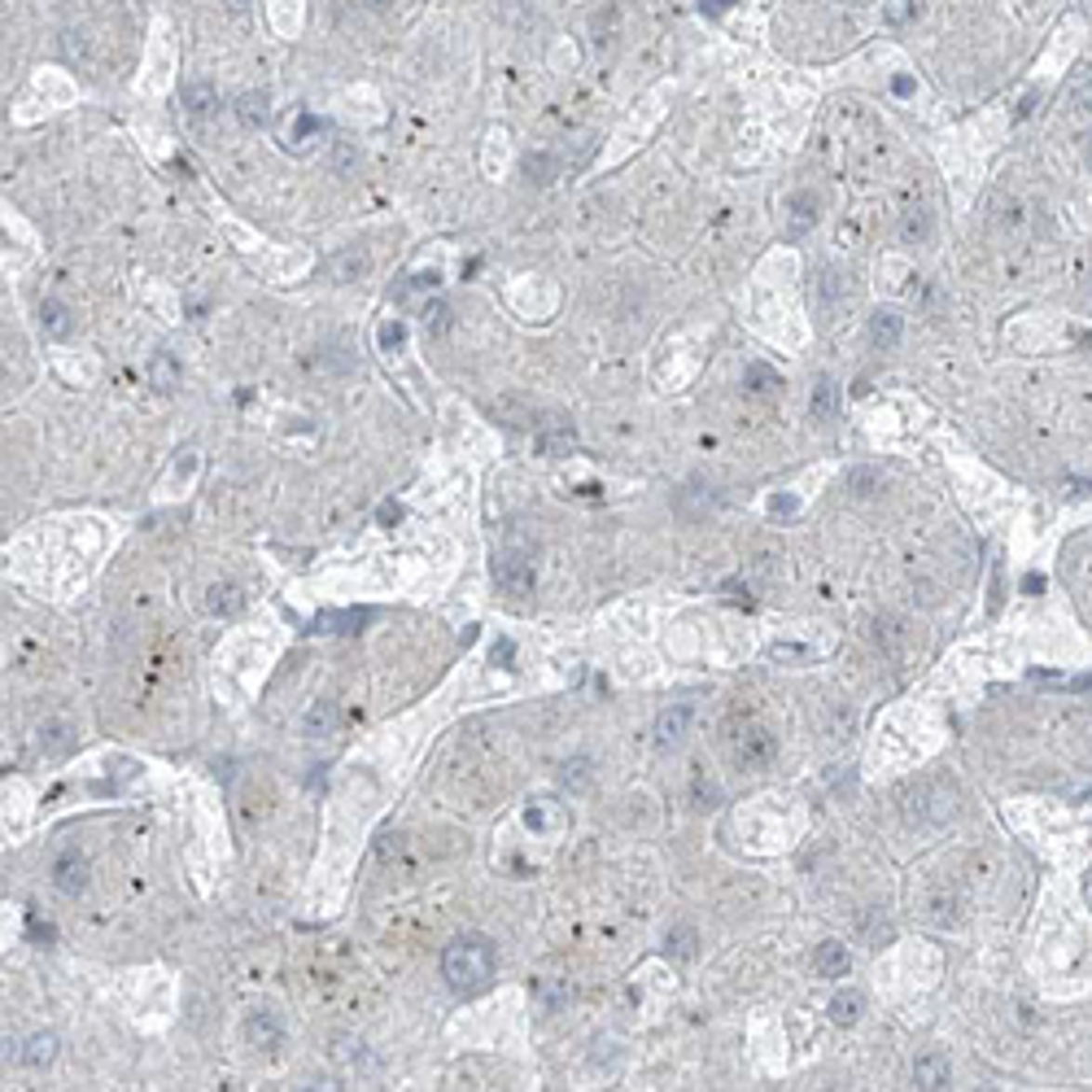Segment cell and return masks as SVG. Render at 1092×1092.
I'll return each mask as SVG.
<instances>
[{
	"mask_svg": "<svg viewBox=\"0 0 1092 1092\" xmlns=\"http://www.w3.org/2000/svg\"><path fill=\"white\" fill-rule=\"evenodd\" d=\"M494 965H499L494 939L481 931H468V935H459V939H450V949H446V957H442V975L455 996H476V992L489 988Z\"/></svg>",
	"mask_w": 1092,
	"mask_h": 1092,
	"instance_id": "obj_1",
	"label": "cell"
},
{
	"mask_svg": "<svg viewBox=\"0 0 1092 1092\" xmlns=\"http://www.w3.org/2000/svg\"><path fill=\"white\" fill-rule=\"evenodd\" d=\"M905 821L909 826H944V821L957 813V791L949 787V782H935V778H926V782H918V787L905 791Z\"/></svg>",
	"mask_w": 1092,
	"mask_h": 1092,
	"instance_id": "obj_2",
	"label": "cell"
},
{
	"mask_svg": "<svg viewBox=\"0 0 1092 1092\" xmlns=\"http://www.w3.org/2000/svg\"><path fill=\"white\" fill-rule=\"evenodd\" d=\"M730 756L739 769H765L778 756V739L765 726H756V721H743L730 734Z\"/></svg>",
	"mask_w": 1092,
	"mask_h": 1092,
	"instance_id": "obj_3",
	"label": "cell"
},
{
	"mask_svg": "<svg viewBox=\"0 0 1092 1092\" xmlns=\"http://www.w3.org/2000/svg\"><path fill=\"white\" fill-rule=\"evenodd\" d=\"M494 577H499V586H503L507 594H529L533 590V564L525 560V555H503V560H494Z\"/></svg>",
	"mask_w": 1092,
	"mask_h": 1092,
	"instance_id": "obj_4",
	"label": "cell"
},
{
	"mask_svg": "<svg viewBox=\"0 0 1092 1092\" xmlns=\"http://www.w3.org/2000/svg\"><path fill=\"white\" fill-rule=\"evenodd\" d=\"M913 1084L926 1092H939L952 1084V1062L944 1058V1053H922L918 1062H913Z\"/></svg>",
	"mask_w": 1092,
	"mask_h": 1092,
	"instance_id": "obj_5",
	"label": "cell"
},
{
	"mask_svg": "<svg viewBox=\"0 0 1092 1092\" xmlns=\"http://www.w3.org/2000/svg\"><path fill=\"white\" fill-rule=\"evenodd\" d=\"M686 730H690V704H673L656 717V743L660 748H677L686 739Z\"/></svg>",
	"mask_w": 1092,
	"mask_h": 1092,
	"instance_id": "obj_6",
	"label": "cell"
},
{
	"mask_svg": "<svg viewBox=\"0 0 1092 1092\" xmlns=\"http://www.w3.org/2000/svg\"><path fill=\"white\" fill-rule=\"evenodd\" d=\"M53 883H58L66 896H79L87 887V861L79 852H61L58 865H53Z\"/></svg>",
	"mask_w": 1092,
	"mask_h": 1092,
	"instance_id": "obj_7",
	"label": "cell"
},
{
	"mask_svg": "<svg viewBox=\"0 0 1092 1092\" xmlns=\"http://www.w3.org/2000/svg\"><path fill=\"white\" fill-rule=\"evenodd\" d=\"M900 337H905V319L896 311H874L870 315V341H874V350H896Z\"/></svg>",
	"mask_w": 1092,
	"mask_h": 1092,
	"instance_id": "obj_8",
	"label": "cell"
},
{
	"mask_svg": "<svg viewBox=\"0 0 1092 1092\" xmlns=\"http://www.w3.org/2000/svg\"><path fill=\"white\" fill-rule=\"evenodd\" d=\"M848 965H852V957L839 939H826V944H818V952H813V970H818L821 979H844Z\"/></svg>",
	"mask_w": 1092,
	"mask_h": 1092,
	"instance_id": "obj_9",
	"label": "cell"
},
{
	"mask_svg": "<svg viewBox=\"0 0 1092 1092\" xmlns=\"http://www.w3.org/2000/svg\"><path fill=\"white\" fill-rule=\"evenodd\" d=\"M813 223H818V197H813V193H795V197H791L787 236H791V241H800V236H808V232H813Z\"/></svg>",
	"mask_w": 1092,
	"mask_h": 1092,
	"instance_id": "obj_10",
	"label": "cell"
},
{
	"mask_svg": "<svg viewBox=\"0 0 1092 1092\" xmlns=\"http://www.w3.org/2000/svg\"><path fill=\"white\" fill-rule=\"evenodd\" d=\"M180 101H184V110L188 114H197V118H206L210 110L219 105V92L206 79H188L184 84V92H180Z\"/></svg>",
	"mask_w": 1092,
	"mask_h": 1092,
	"instance_id": "obj_11",
	"label": "cell"
},
{
	"mask_svg": "<svg viewBox=\"0 0 1092 1092\" xmlns=\"http://www.w3.org/2000/svg\"><path fill=\"white\" fill-rule=\"evenodd\" d=\"M206 607H210L215 617H236V612L245 607L241 586H232V581H215V586H210V594H206Z\"/></svg>",
	"mask_w": 1092,
	"mask_h": 1092,
	"instance_id": "obj_12",
	"label": "cell"
},
{
	"mask_svg": "<svg viewBox=\"0 0 1092 1092\" xmlns=\"http://www.w3.org/2000/svg\"><path fill=\"white\" fill-rule=\"evenodd\" d=\"M834 406H839V385H834L831 376H821L818 385H813L808 411H813V419H818V424H831V419H834Z\"/></svg>",
	"mask_w": 1092,
	"mask_h": 1092,
	"instance_id": "obj_13",
	"label": "cell"
},
{
	"mask_svg": "<svg viewBox=\"0 0 1092 1092\" xmlns=\"http://www.w3.org/2000/svg\"><path fill=\"white\" fill-rule=\"evenodd\" d=\"M861 1009H865V996H861V992H839L826 1014H831L834 1027H857V1022H861Z\"/></svg>",
	"mask_w": 1092,
	"mask_h": 1092,
	"instance_id": "obj_14",
	"label": "cell"
},
{
	"mask_svg": "<svg viewBox=\"0 0 1092 1092\" xmlns=\"http://www.w3.org/2000/svg\"><path fill=\"white\" fill-rule=\"evenodd\" d=\"M53 1058H58V1035H53V1032H35L27 1045H22V1062H27L31 1071L48 1066Z\"/></svg>",
	"mask_w": 1092,
	"mask_h": 1092,
	"instance_id": "obj_15",
	"label": "cell"
},
{
	"mask_svg": "<svg viewBox=\"0 0 1092 1092\" xmlns=\"http://www.w3.org/2000/svg\"><path fill=\"white\" fill-rule=\"evenodd\" d=\"M367 272H372V259L363 254L359 245H354V249H341V254L332 259V275H337L341 285H350V280H359V275H367Z\"/></svg>",
	"mask_w": 1092,
	"mask_h": 1092,
	"instance_id": "obj_16",
	"label": "cell"
},
{
	"mask_svg": "<svg viewBox=\"0 0 1092 1092\" xmlns=\"http://www.w3.org/2000/svg\"><path fill=\"white\" fill-rule=\"evenodd\" d=\"M236 118H241L245 127H267V118H272L267 92H245L241 101H236Z\"/></svg>",
	"mask_w": 1092,
	"mask_h": 1092,
	"instance_id": "obj_17",
	"label": "cell"
},
{
	"mask_svg": "<svg viewBox=\"0 0 1092 1092\" xmlns=\"http://www.w3.org/2000/svg\"><path fill=\"white\" fill-rule=\"evenodd\" d=\"M245 1035H249V1040H254L259 1049H275V1045H280V1035H285V1032H280V1022H275V1014H254V1019L245 1022Z\"/></svg>",
	"mask_w": 1092,
	"mask_h": 1092,
	"instance_id": "obj_18",
	"label": "cell"
},
{
	"mask_svg": "<svg viewBox=\"0 0 1092 1092\" xmlns=\"http://www.w3.org/2000/svg\"><path fill=\"white\" fill-rule=\"evenodd\" d=\"M40 328L48 332V337H66V332H71V311H66L58 298L40 302Z\"/></svg>",
	"mask_w": 1092,
	"mask_h": 1092,
	"instance_id": "obj_19",
	"label": "cell"
},
{
	"mask_svg": "<svg viewBox=\"0 0 1092 1092\" xmlns=\"http://www.w3.org/2000/svg\"><path fill=\"white\" fill-rule=\"evenodd\" d=\"M573 442H577V437H573V429H568V424H551L546 433H538V450H542V455H568V450H573Z\"/></svg>",
	"mask_w": 1092,
	"mask_h": 1092,
	"instance_id": "obj_20",
	"label": "cell"
},
{
	"mask_svg": "<svg viewBox=\"0 0 1092 1092\" xmlns=\"http://www.w3.org/2000/svg\"><path fill=\"white\" fill-rule=\"evenodd\" d=\"M818 298H821V311H834V306L848 298V280H844V275L831 267V272L818 280Z\"/></svg>",
	"mask_w": 1092,
	"mask_h": 1092,
	"instance_id": "obj_21",
	"label": "cell"
},
{
	"mask_svg": "<svg viewBox=\"0 0 1092 1092\" xmlns=\"http://www.w3.org/2000/svg\"><path fill=\"white\" fill-rule=\"evenodd\" d=\"M874 638H878V647H887L891 656H896V651L905 647V620H896V617H878Z\"/></svg>",
	"mask_w": 1092,
	"mask_h": 1092,
	"instance_id": "obj_22",
	"label": "cell"
},
{
	"mask_svg": "<svg viewBox=\"0 0 1092 1092\" xmlns=\"http://www.w3.org/2000/svg\"><path fill=\"white\" fill-rule=\"evenodd\" d=\"M695 952H699V935H695V926H677V931H669V957L690 962Z\"/></svg>",
	"mask_w": 1092,
	"mask_h": 1092,
	"instance_id": "obj_23",
	"label": "cell"
},
{
	"mask_svg": "<svg viewBox=\"0 0 1092 1092\" xmlns=\"http://www.w3.org/2000/svg\"><path fill=\"white\" fill-rule=\"evenodd\" d=\"M778 389H782V376L769 372L765 363H752L748 367V393H761L765 398V393H778Z\"/></svg>",
	"mask_w": 1092,
	"mask_h": 1092,
	"instance_id": "obj_24",
	"label": "cell"
},
{
	"mask_svg": "<svg viewBox=\"0 0 1092 1092\" xmlns=\"http://www.w3.org/2000/svg\"><path fill=\"white\" fill-rule=\"evenodd\" d=\"M900 236H905V241H926V236H931V215H926L922 206H913V210H905V223H900Z\"/></svg>",
	"mask_w": 1092,
	"mask_h": 1092,
	"instance_id": "obj_25",
	"label": "cell"
},
{
	"mask_svg": "<svg viewBox=\"0 0 1092 1092\" xmlns=\"http://www.w3.org/2000/svg\"><path fill=\"white\" fill-rule=\"evenodd\" d=\"M848 489L857 494V499H870V494L883 489V476H878L874 468H857V473H848Z\"/></svg>",
	"mask_w": 1092,
	"mask_h": 1092,
	"instance_id": "obj_26",
	"label": "cell"
},
{
	"mask_svg": "<svg viewBox=\"0 0 1092 1092\" xmlns=\"http://www.w3.org/2000/svg\"><path fill=\"white\" fill-rule=\"evenodd\" d=\"M332 721H337V699H319V704L311 708V717H306V734L315 739L319 730H328Z\"/></svg>",
	"mask_w": 1092,
	"mask_h": 1092,
	"instance_id": "obj_27",
	"label": "cell"
},
{
	"mask_svg": "<svg viewBox=\"0 0 1092 1092\" xmlns=\"http://www.w3.org/2000/svg\"><path fill=\"white\" fill-rule=\"evenodd\" d=\"M913 14H918V0H883V18L891 27H905Z\"/></svg>",
	"mask_w": 1092,
	"mask_h": 1092,
	"instance_id": "obj_28",
	"label": "cell"
},
{
	"mask_svg": "<svg viewBox=\"0 0 1092 1092\" xmlns=\"http://www.w3.org/2000/svg\"><path fill=\"white\" fill-rule=\"evenodd\" d=\"M367 620V612H341V617H319V630L328 633H350L354 625H363Z\"/></svg>",
	"mask_w": 1092,
	"mask_h": 1092,
	"instance_id": "obj_29",
	"label": "cell"
},
{
	"mask_svg": "<svg viewBox=\"0 0 1092 1092\" xmlns=\"http://www.w3.org/2000/svg\"><path fill=\"white\" fill-rule=\"evenodd\" d=\"M40 748L44 752H66V748H71V730H66V726H44V730H40Z\"/></svg>",
	"mask_w": 1092,
	"mask_h": 1092,
	"instance_id": "obj_30",
	"label": "cell"
},
{
	"mask_svg": "<svg viewBox=\"0 0 1092 1092\" xmlns=\"http://www.w3.org/2000/svg\"><path fill=\"white\" fill-rule=\"evenodd\" d=\"M153 380H158L162 389H171L175 380H180V367L171 363V354H158V359H153Z\"/></svg>",
	"mask_w": 1092,
	"mask_h": 1092,
	"instance_id": "obj_31",
	"label": "cell"
},
{
	"mask_svg": "<svg viewBox=\"0 0 1092 1092\" xmlns=\"http://www.w3.org/2000/svg\"><path fill=\"white\" fill-rule=\"evenodd\" d=\"M446 315H450V311H446L442 302H429V306H424V328H429V332H446V324H450Z\"/></svg>",
	"mask_w": 1092,
	"mask_h": 1092,
	"instance_id": "obj_32",
	"label": "cell"
},
{
	"mask_svg": "<svg viewBox=\"0 0 1092 1092\" xmlns=\"http://www.w3.org/2000/svg\"><path fill=\"white\" fill-rule=\"evenodd\" d=\"M1075 105L1079 110H1092V66L1079 71V79H1075Z\"/></svg>",
	"mask_w": 1092,
	"mask_h": 1092,
	"instance_id": "obj_33",
	"label": "cell"
},
{
	"mask_svg": "<svg viewBox=\"0 0 1092 1092\" xmlns=\"http://www.w3.org/2000/svg\"><path fill=\"white\" fill-rule=\"evenodd\" d=\"M525 171H529V180H538V184H546L551 180V171H555V162L546 158V153H538V158L525 162Z\"/></svg>",
	"mask_w": 1092,
	"mask_h": 1092,
	"instance_id": "obj_34",
	"label": "cell"
},
{
	"mask_svg": "<svg viewBox=\"0 0 1092 1092\" xmlns=\"http://www.w3.org/2000/svg\"><path fill=\"white\" fill-rule=\"evenodd\" d=\"M538 996H542L546 1009H555L560 1001H568V983H542V992H538Z\"/></svg>",
	"mask_w": 1092,
	"mask_h": 1092,
	"instance_id": "obj_35",
	"label": "cell"
},
{
	"mask_svg": "<svg viewBox=\"0 0 1092 1092\" xmlns=\"http://www.w3.org/2000/svg\"><path fill=\"white\" fill-rule=\"evenodd\" d=\"M730 5H734V0H699V9H704V14H708V18H717V14H726V9H730Z\"/></svg>",
	"mask_w": 1092,
	"mask_h": 1092,
	"instance_id": "obj_36",
	"label": "cell"
},
{
	"mask_svg": "<svg viewBox=\"0 0 1092 1092\" xmlns=\"http://www.w3.org/2000/svg\"><path fill=\"white\" fill-rule=\"evenodd\" d=\"M380 341H385V345H398V341H403V328H398V324H385V328H380Z\"/></svg>",
	"mask_w": 1092,
	"mask_h": 1092,
	"instance_id": "obj_37",
	"label": "cell"
},
{
	"mask_svg": "<svg viewBox=\"0 0 1092 1092\" xmlns=\"http://www.w3.org/2000/svg\"><path fill=\"white\" fill-rule=\"evenodd\" d=\"M769 507H774V512H795V499H774Z\"/></svg>",
	"mask_w": 1092,
	"mask_h": 1092,
	"instance_id": "obj_38",
	"label": "cell"
},
{
	"mask_svg": "<svg viewBox=\"0 0 1092 1092\" xmlns=\"http://www.w3.org/2000/svg\"><path fill=\"white\" fill-rule=\"evenodd\" d=\"M228 5L236 9V14H241V9H249V0H228Z\"/></svg>",
	"mask_w": 1092,
	"mask_h": 1092,
	"instance_id": "obj_39",
	"label": "cell"
},
{
	"mask_svg": "<svg viewBox=\"0 0 1092 1092\" xmlns=\"http://www.w3.org/2000/svg\"><path fill=\"white\" fill-rule=\"evenodd\" d=\"M367 5H372V9H389V5H393V0H367Z\"/></svg>",
	"mask_w": 1092,
	"mask_h": 1092,
	"instance_id": "obj_40",
	"label": "cell"
},
{
	"mask_svg": "<svg viewBox=\"0 0 1092 1092\" xmlns=\"http://www.w3.org/2000/svg\"><path fill=\"white\" fill-rule=\"evenodd\" d=\"M1088 298H1092V285H1088Z\"/></svg>",
	"mask_w": 1092,
	"mask_h": 1092,
	"instance_id": "obj_41",
	"label": "cell"
},
{
	"mask_svg": "<svg viewBox=\"0 0 1092 1092\" xmlns=\"http://www.w3.org/2000/svg\"><path fill=\"white\" fill-rule=\"evenodd\" d=\"M1084 5H1092V0H1084Z\"/></svg>",
	"mask_w": 1092,
	"mask_h": 1092,
	"instance_id": "obj_42",
	"label": "cell"
}]
</instances>
